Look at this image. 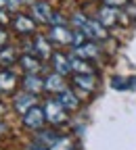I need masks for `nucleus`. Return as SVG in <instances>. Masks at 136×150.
Here are the masks:
<instances>
[{"label":"nucleus","instance_id":"f257e3e1","mask_svg":"<svg viewBox=\"0 0 136 150\" xmlns=\"http://www.w3.org/2000/svg\"><path fill=\"white\" fill-rule=\"evenodd\" d=\"M69 25H73V29H80L88 40L92 42H99V44H105L111 40V33L107 27H103L99 21H96V17H88L86 13H73L71 19H69Z\"/></svg>","mask_w":136,"mask_h":150},{"label":"nucleus","instance_id":"f03ea898","mask_svg":"<svg viewBox=\"0 0 136 150\" xmlns=\"http://www.w3.org/2000/svg\"><path fill=\"white\" fill-rule=\"evenodd\" d=\"M42 108H44V115H46V123H50L54 129L69 123V112L63 108V104L57 100L54 96H48L42 102Z\"/></svg>","mask_w":136,"mask_h":150},{"label":"nucleus","instance_id":"7ed1b4c3","mask_svg":"<svg viewBox=\"0 0 136 150\" xmlns=\"http://www.w3.org/2000/svg\"><path fill=\"white\" fill-rule=\"evenodd\" d=\"M96 21H99L103 27H107L109 31L115 29V27H122L126 23L124 8H115V6H109V4H101L99 11H96Z\"/></svg>","mask_w":136,"mask_h":150},{"label":"nucleus","instance_id":"20e7f679","mask_svg":"<svg viewBox=\"0 0 136 150\" xmlns=\"http://www.w3.org/2000/svg\"><path fill=\"white\" fill-rule=\"evenodd\" d=\"M46 38L50 40L52 46H59V48H71L73 46V27L69 25H50Z\"/></svg>","mask_w":136,"mask_h":150},{"label":"nucleus","instance_id":"39448f33","mask_svg":"<svg viewBox=\"0 0 136 150\" xmlns=\"http://www.w3.org/2000/svg\"><path fill=\"white\" fill-rule=\"evenodd\" d=\"M69 86L80 94V92H86V94H92L99 90V75H86V73H71L69 75Z\"/></svg>","mask_w":136,"mask_h":150},{"label":"nucleus","instance_id":"423d86ee","mask_svg":"<svg viewBox=\"0 0 136 150\" xmlns=\"http://www.w3.org/2000/svg\"><path fill=\"white\" fill-rule=\"evenodd\" d=\"M21 125H23L25 129H29V131H40V129H44V125H46V115H44L42 104L31 106L25 115H21Z\"/></svg>","mask_w":136,"mask_h":150},{"label":"nucleus","instance_id":"0eeeda50","mask_svg":"<svg viewBox=\"0 0 136 150\" xmlns=\"http://www.w3.org/2000/svg\"><path fill=\"white\" fill-rule=\"evenodd\" d=\"M27 52H31L34 56H38L42 63H48V59H50V54L54 52V48H52V44H50V40L46 35L36 33V35H31V42H29V50Z\"/></svg>","mask_w":136,"mask_h":150},{"label":"nucleus","instance_id":"6e6552de","mask_svg":"<svg viewBox=\"0 0 136 150\" xmlns=\"http://www.w3.org/2000/svg\"><path fill=\"white\" fill-rule=\"evenodd\" d=\"M36 104H40V96L29 94V92H25V90H19V92L13 94V104H11V108L17 112L19 117H21V115H25V112H27L31 106H36Z\"/></svg>","mask_w":136,"mask_h":150},{"label":"nucleus","instance_id":"1a4fd4ad","mask_svg":"<svg viewBox=\"0 0 136 150\" xmlns=\"http://www.w3.org/2000/svg\"><path fill=\"white\" fill-rule=\"evenodd\" d=\"M11 25H13V29L19 35H23V38H29V35L38 33V23L34 21L31 15H25V13H17L11 19Z\"/></svg>","mask_w":136,"mask_h":150},{"label":"nucleus","instance_id":"9d476101","mask_svg":"<svg viewBox=\"0 0 136 150\" xmlns=\"http://www.w3.org/2000/svg\"><path fill=\"white\" fill-rule=\"evenodd\" d=\"M71 54L73 56H80V59H86V61H92V63L101 61L103 56H105L103 54V46L99 42H92V40H86L84 44L71 48Z\"/></svg>","mask_w":136,"mask_h":150},{"label":"nucleus","instance_id":"9b49d317","mask_svg":"<svg viewBox=\"0 0 136 150\" xmlns=\"http://www.w3.org/2000/svg\"><path fill=\"white\" fill-rule=\"evenodd\" d=\"M48 65H50V71L59 73V75H65V77L71 75V56H69V52H63V50L57 48L50 54Z\"/></svg>","mask_w":136,"mask_h":150},{"label":"nucleus","instance_id":"f8f14e48","mask_svg":"<svg viewBox=\"0 0 136 150\" xmlns=\"http://www.w3.org/2000/svg\"><path fill=\"white\" fill-rule=\"evenodd\" d=\"M21 88V75L13 69H0V94H15Z\"/></svg>","mask_w":136,"mask_h":150},{"label":"nucleus","instance_id":"ddd939ff","mask_svg":"<svg viewBox=\"0 0 136 150\" xmlns=\"http://www.w3.org/2000/svg\"><path fill=\"white\" fill-rule=\"evenodd\" d=\"M31 11V17L36 23H42V25H50L52 23V15L57 8H52L46 0H34V4L29 6Z\"/></svg>","mask_w":136,"mask_h":150},{"label":"nucleus","instance_id":"4468645a","mask_svg":"<svg viewBox=\"0 0 136 150\" xmlns=\"http://www.w3.org/2000/svg\"><path fill=\"white\" fill-rule=\"evenodd\" d=\"M67 86H69V77H65V75H59L54 71H50V73L44 75V94L57 96V94L63 92Z\"/></svg>","mask_w":136,"mask_h":150},{"label":"nucleus","instance_id":"2eb2a0df","mask_svg":"<svg viewBox=\"0 0 136 150\" xmlns=\"http://www.w3.org/2000/svg\"><path fill=\"white\" fill-rule=\"evenodd\" d=\"M54 98L63 104V108H65L67 112H75V110H80V106H82V98H80V94H77L71 86H67L63 92H59Z\"/></svg>","mask_w":136,"mask_h":150},{"label":"nucleus","instance_id":"dca6fc26","mask_svg":"<svg viewBox=\"0 0 136 150\" xmlns=\"http://www.w3.org/2000/svg\"><path fill=\"white\" fill-rule=\"evenodd\" d=\"M21 90H25L29 94H36V96H42L44 94V75L42 73H23Z\"/></svg>","mask_w":136,"mask_h":150},{"label":"nucleus","instance_id":"f3484780","mask_svg":"<svg viewBox=\"0 0 136 150\" xmlns=\"http://www.w3.org/2000/svg\"><path fill=\"white\" fill-rule=\"evenodd\" d=\"M19 67L23 69V73H42L44 63L38 59V56H34L31 52H21V56H19Z\"/></svg>","mask_w":136,"mask_h":150},{"label":"nucleus","instance_id":"a211bd4d","mask_svg":"<svg viewBox=\"0 0 136 150\" xmlns=\"http://www.w3.org/2000/svg\"><path fill=\"white\" fill-rule=\"evenodd\" d=\"M19 52L13 44H6L4 48H0V69H13V65L19 63Z\"/></svg>","mask_w":136,"mask_h":150},{"label":"nucleus","instance_id":"6ab92c4d","mask_svg":"<svg viewBox=\"0 0 136 150\" xmlns=\"http://www.w3.org/2000/svg\"><path fill=\"white\" fill-rule=\"evenodd\" d=\"M71 56V73H86V75H96V65L92 61H86V59H80V56Z\"/></svg>","mask_w":136,"mask_h":150},{"label":"nucleus","instance_id":"aec40b11","mask_svg":"<svg viewBox=\"0 0 136 150\" xmlns=\"http://www.w3.org/2000/svg\"><path fill=\"white\" fill-rule=\"evenodd\" d=\"M9 42H11V38H9V31H6V27H0V48H4Z\"/></svg>","mask_w":136,"mask_h":150},{"label":"nucleus","instance_id":"412c9836","mask_svg":"<svg viewBox=\"0 0 136 150\" xmlns=\"http://www.w3.org/2000/svg\"><path fill=\"white\" fill-rule=\"evenodd\" d=\"M128 2H130V0H105V4H109V6H115V8H124Z\"/></svg>","mask_w":136,"mask_h":150},{"label":"nucleus","instance_id":"4be33fe9","mask_svg":"<svg viewBox=\"0 0 136 150\" xmlns=\"http://www.w3.org/2000/svg\"><path fill=\"white\" fill-rule=\"evenodd\" d=\"M11 19H13V17H9L6 8H4V11H0V27H4V25H11Z\"/></svg>","mask_w":136,"mask_h":150},{"label":"nucleus","instance_id":"5701e85b","mask_svg":"<svg viewBox=\"0 0 136 150\" xmlns=\"http://www.w3.org/2000/svg\"><path fill=\"white\" fill-rule=\"evenodd\" d=\"M6 112H9V104H6V100L2 96H0V117H4Z\"/></svg>","mask_w":136,"mask_h":150},{"label":"nucleus","instance_id":"b1692460","mask_svg":"<svg viewBox=\"0 0 136 150\" xmlns=\"http://www.w3.org/2000/svg\"><path fill=\"white\" fill-rule=\"evenodd\" d=\"M6 134H9V125H6L4 121H0V138L6 136Z\"/></svg>","mask_w":136,"mask_h":150},{"label":"nucleus","instance_id":"393cba45","mask_svg":"<svg viewBox=\"0 0 136 150\" xmlns=\"http://www.w3.org/2000/svg\"><path fill=\"white\" fill-rule=\"evenodd\" d=\"M6 8V0H0V11H4Z\"/></svg>","mask_w":136,"mask_h":150}]
</instances>
